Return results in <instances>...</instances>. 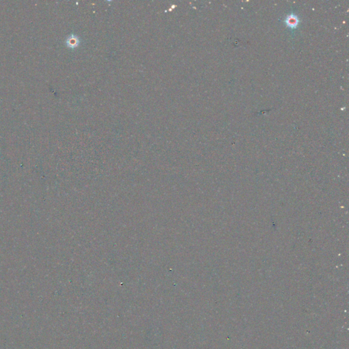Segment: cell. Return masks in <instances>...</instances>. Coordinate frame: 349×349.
<instances>
[{
  "label": "cell",
  "instance_id": "obj_1",
  "mask_svg": "<svg viewBox=\"0 0 349 349\" xmlns=\"http://www.w3.org/2000/svg\"><path fill=\"white\" fill-rule=\"evenodd\" d=\"M80 40L78 36L75 35H71L67 40V45L71 48H75L79 46Z\"/></svg>",
  "mask_w": 349,
  "mask_h": 349
},
{
  "label": "cell",
  "instance_id": "obj_2",
  "mask_svg": "<svg viewBox=\"0 0 349 349\" xmlns=\"http://www.w3.org/2000/svg\"><path fill=\"white\" fill-rule=\"evenodd\" d=\"M286 23L287 24H288V26L294 27H296V25H297L298 20H297V18H296L295 16H293V17H291L290 16V17H288V19H287Z\"/></svg>",
  "mask_w": 349,
  "mask_h": 349
}]
</instances>
